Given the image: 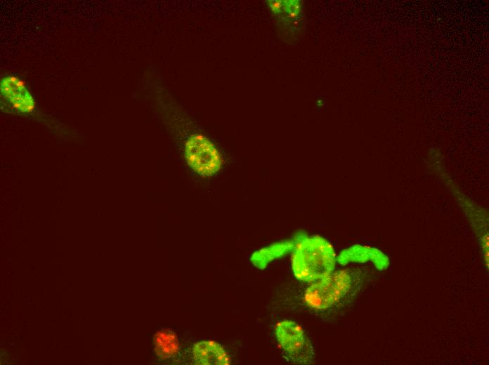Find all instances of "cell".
Masks as SVG:
<instances>
[{
  "label": "cell",
  "instance_id": "obj_2",
  "mask_svg": "<svg viewBox=\"0 0 489 365\" xmlns=\"http://www.w3.org/2000/svg\"><path fill=\"white\" fill-rule=\"evenodd\" d=\"M292 261L294 276L300 281L310 283L333 272L335 253L324 238L304 237L294 246Z\"/></svg>",
  "mask_w": 489,
  "mask_h": 365
},
{
  "label": "cell",
  "instance_id": "obj_4",
  "mask_svg": "<svg viewBox=\"0 0 489 365\" xmlns=\"http://www.w3.org/2000/svg\"><path fill=\"white\" fill-rule=\"evenodd\" d=\"M185 159L189 166L197 173L209 177L221 168L223 159L212 142L204 135H191L185 145Z\"/></svg>",
  "mask_w": 489,
  "mask_h": 365
},
{
  "label": "cell",
  "instance_id": "obj_9",
  "mask_svg": "<svg viewBox=\"0 0 489 365\" xmlns=\"http://www.w3.org/2000/svg\"><path fill=\"white\" fill-rule=\"evenodd\" d=\"M294 247L289 241L277 243L253 253L251 261L258 268H264L268 263L284 255Z\"/></svg>",
  "mask_w": 489,
  "mask_h": 365
},
{
  "label": "cell",
  "instance_id": "obj_7",
  "mask_svg": "<svg viewBox=\"0 0 489 365\" xmlns=\"http://www.w3.org/2000/svg\"><path fill=\"white\" fill-rule=\"evenodd\" d=\"M191 359L195 364H229L230 359L219 344L211 340L195 343L191 351Z\"/></svg>",
  "mask_w": 489,
  "mask_h": 365
},
{
  "label": "cell",
  "instance_id": "obj_8",
  "mask_svg": "<svg viewBox=\"0 0 489 365\" xmlns=\"http://www.w3.org/2000/svg\"><path fill=\"white\" fill-rule=\"evenodd\" d=\"M155 352L162 359L174 357L179 351V343L176 334L169 330L157 331L153 338Z\"/></svg>",
  "mask_w": 489,
  "mask_h": 365
},
{
  "label": "cell",
  "instance_id": "obj_1",
  "mask_svg": "<svg viewBox=\"0 0 489 365\" xmlns=\"http://www.w3.org/2000/svg\"><path fill=\"white\" fill-rule=\"evenodd\" d=\"M359 270H341L319 280L308 283L302 301L315 313L332 312L342 307L359 290L363 278Z\"/></svg>",
  "mask_w": 489,
  "mask_h": 365
},
{
  "label": "cell",
  "instance_id": "obj_6",
  "mask_svg": "<svg viewBox=\"0 0 489 365\" xmlns=\"http://www.w3.org/2000/svg\"><path fill=\"white\" fill-rule=\"evenodd\" d=\"M271 11L276 15L281 25L287 29L299 30L304 25V9L302 3L298 0L268 1Z\"/></svg>",
  "mask_w": 489,
  "mask_h": 365
},
{
  "label": "cell",
  "instance_id": "obj_5",
  "mask_svg": "<svg viewBox=\"0 0 489 365\" xmlns=\"http://www.w3.org/2000/svg\"><path fill=\"white\" fill-rule=\"evenodd\" d=\"M1 93L13 108L22 113H30L34 107V102L23 82L15 77H6L1 79Z\"/></svg>",
  "mask_w": 489,
  "mask_h": 365
},
{
  "label": "cell",
  "instance_id": "obj_3",
  "mask_svg": "<svg viewBox=\"0 0 489 365\" xmlns=\"http://www.w3.org/2000/svg\"><path fill=\"white\" fill-rule=\"evenodd\" d=\"M275 336L283 357L296 364H312L315 362L314 348L300 325L289 319L277 322Z\"/></svg>",
  "mask_w": 489,
  "mask_h": 365
}]
</instances>
